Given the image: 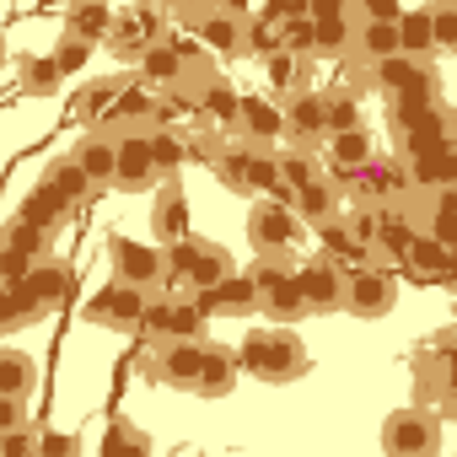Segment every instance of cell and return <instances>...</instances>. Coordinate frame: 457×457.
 <instances>
[{
  "instance_id": "obj_1",
  "label": "cell",
  "mask_w": 457,
  "mask_h": 457,
  "mask_svg": "<svg viewBox=\"0 0 457 457\" xmlns=\"http://www.w3.org/2000/svg\"><path fill=\"white\" fill-rule=\"evenodd\" d=\"M237 361H243L248 377H259V382H270V387H280V382H302L307 366H312V355H307V345L291 334V323L248 328L243 345H237Z\"/></svg>"
},
{
  "instance_id": "obj_2",
  "label": "cell",
  "mask_w": 457,
  "mask_h": 457,
  "mask_svg": "<svg viewBox=\"0 0 457 457\" xmlns=\"http://www.w3.org/2000/svg\"><path fill=\"white\" fill-rule=\"evenodd\" d=\"M210 167H215V178L232 188V194H248V199L286 188L280 183V151L275 145H259V140H243V135L232 145H220Z\"/></svg>"
},
{
  "instance_id": "obj_3",
  "label": "cell",
  "mask_w": 457,
  "mask_h": 457,
  "mask_svg": "<svg viewBox=\"0 0 457 457\" xmlns=\"http://www.w3.org/2000/svg\"><path fill=\"white\" fill-rule=\"evenodd\" d=\"M65 302H71V270L49 259V264H33L17 286H6L0 323H6V328H22V323H33V318H44V312L65 307Z\"/></svg>"
},
{
  "instance_id": "obj_4",
  "label": "cell",
  "mask_w": 457,
  "mask_h": 457,
  "mask_svg": "<svg viewBox=\"0 0 457 457\" xmlns=\"http://www.w3.org/2000/svg\"><path fill=\"white\" fill-rule=\"evenodd\" d=\"M302 226H307V220L296 215L291 188L259 194L253 210H248V243H253V253H286V259H291V248L302 243Z\"/></svg>"
},
{
  "instance_id": "obj_5",
  "label": "cell",
  "mask_w": 457,
  "mask_h": 457,
  "mask_svg": "<svg viewBox=\"0 0 457 457\" xmlns=\"http://www.w3.org/2000/svg\"><path fill=\"white\" fill-rule=\"evenodd\" d=\"M436 446H441V420H436V409L414 403V409H393V414L382 420V452H387V457H425V452H436Z\"/></svg>"
},
{
  "instance_id": "obj_6",
  "label": "cell",
  "mask_w": 457,
  "mask_h": 457,
  "mask_svg": "<svg viewBox=\"0 0 457 457\" xmlns=\"http://www.w3.org/2000/svg\"><path fill=\"white\" fill-rule=\"evenodd\" d=\"M145 307H151V291L145 286H129L113 275V286H103L92 302H87V323L92 328H113V334H129L145 323Z\"/></svg>"
},
{
  "instance_id": "obj_7",
  "label": "cell",
  "mask_w": 457,
  "mask_h": 457,
  "mask_svg": "<svg viewBox=\"0 0 457 457\" xmlns=\"http://www.w3.org/2000/svg\"><path fill=\"white\" fill-rule=\"evenodd\" d=\"M204 339H162L151 355H145V377L162 382V387H178V393H194L199 387V371H204Z\"/></svg>"
},
{
  "instance_id": "obj_8",
  "label": "cell",
  "mask_w": 457,
  "mask_h": 457,
  "mask_svg": "<svg viewBox=\"0 0 457 457\" xmlns=\"http://www.w3.org/2000/svg\"><path fill=\"white\" fill-rule=\"evenodd\" d=\"M398 307V280H393V270L387 264H361V270H350V280H345V312L350 318H387Z\"/></svg>"
},
{
  "instance_id": "obj_9",
  "label": "cell",
  "mask_w": 457,
  "mask_h": 457,
  "mask_svg": "<svg viewBox=\"0 0 457 457\" xmlns=\"http://www.w3.org/2000/svg\"><path fill=\"white\" fill-rule=\"evenodd\" d=\"M156 38H167V33H162V6H151V0H135V6H124V12L113 17L108 49H113V60H140Z\"/></svg>"
},
{
  "instance_id": "obj_10",
  "label": "cell",
  "mask_w": 457,
  "mask_h": 457,
  "mask_svg": "<svg viewBox=\"0 0 457 457\" xmlns=\"http://www.w3.org/2000/svg\"><path fill=\"white\" fill-rule=\"evenodd\" d=\"M199 65H194V54L183 49V44H172V38H156L140 60H135V81H145L151 92H172V87H188V76H194Z\"/></svg>"
},
{
  "instance_id": "obj_11",
  "label": "cell",
  "mask_w": 457,
  "mask_h": 457,
  "mask_svg": "<svg viewBox=\"0 0 457 457\" xmlns=\"http://www.w3.org/2000/svg\"><path fill=\"white\" fill-rule=\"evenodd\" d=\"M113 275L129 280V286H145V291H162L167 280V248L162 243H135V237H113Z\"/></svg>"
},
{
  "instance_id": "obj_12",
  "label": "cell",
  "mask_w": 457,
  "mask_h": 457,
  "mask_svg": "<svg viewBox=\"0 0 457 457\" xmlns=\"http://www.w3.org/2000/svg\"><path fill=\"white\" fill-rule=\"evenodd\" d=\"M156 183H162V167H156V151H151V129H124L119 135V178H113V188L145 194Z\"/></svg>"
},
{
  "instance_id": "obj_13",
  "label": "cell",
  "mask_w": 457,
  "mask_h": 457,
  "mask_svg": "<svg viewBox=\"0 0 457 457\" xmlns=\"http://www.w3.org/2000/svg\"><path fill=\"white\" fill-rule=\"evenodd\" d=\"M286 140L291 145H312V151L328 140V97L323 92L302 87V92L286 97Z\"/></svg>"
},
{
  "instance_id": "obj_14",
  "label": "cell",
  "mask_w": 457,
  "mask_h": 457,
  "mask_svg": "<svg viewBox=\"0 0 457 457\" xmlns=\"http://www.w3.org/2000/svg\"><path fill=\"white\" fill-rule=\"evenodd\" d=\"M194 33H199L204 54H215V60H237V54H248V17L226 12V6L194 17Z\"/></svg>"
},
{
  "instance_id": "obj_15",
  "label": "cell",
  "mask_w": 457,
  "mask_h": 457,
  "mask_svg": "<svg viewBox=\"0 0 457 457\" xmlns=\"http://www.w3.org/2000/svg\"><path fill=\"white\" fill-rule=\"evenodd\" d=\"M328 145V178L345 188L350 178H361L371 162H377V140H371V129L361 124V129H339V135H328L323 140Z\"/></svg>"
},
{
  "instance_id": "obj_16",
  "label": "cell",
  "mask_w": 457,
  "mask_h": 457,
  "mask_svg": "<svg viewBox=\"0 0 457 457\" xmlns=\"http://www.w3.org/2000/svg\"><path fill=\"white\" fill-rule=\"evenodd\" d=\"M194 302L210 312V318H253L259 312V286H253V275H226L220 286H204V291H194Z\"/></svg>"
},
{
  "instance_id": "obj_17",
  "label": "cell",
  "mask_w": 457,
  "mask_h": 457,
  "mask_svg": "<svg viewBox=\"0 0 457 457\" xmlns=\"http://www.w3.org/2000/svg\"><path fill=\"white\" fill-rule=\"evenodd\" d=\"M296 280H302V296H307L312 312H339V307H345V280H350V275H345V264H334L328 253L312 259V264H302Z\"/></svg>"
},
{
  "instance_id": "obj_18",
  "label": "cell",
  "mask_w": 457,
  "mask_h": 457,
  "mask_svg": "<svg viewBox=\"0 0 457 457\" xmlns=\"http://www.w3.org/2000/svg\"><path fill=\"white\" fill-rule=\"evenodd\" d=\"M151 237H156L162 248L188 237V194H183L178 172L162 178V188H156V204H151Z\"/></svg>"
},
{
  "instance_id": "obj_19",
  "label": "cell",
  "mask_w": 457,
  "mask_h": 457,
  "mask_svg": "<svg viewBox=\"0 0 457 457\" xmlns=\"http://www.w3.org/2000/svg\"><path fill=\"white\" fill-rule=\"evenodd\" d=\"M291 204H296V215H302L307 226H328V220H339V215L350 210V194L323 172V178H312L307 188H296V194H291Z\"/></svg>"
},
{
  "instance_id": "obj_20",
  "label": "cell",
  "mask_w": 457,
  "mask_h": 457,
  "mask_svg": "<svg viewBox=\"0 0 457 457\" xmlns=\"http://www.w3.org/2000/svg\"><path fill=\"white\" fill-rule=\"evenodd\" d=\"M237 135L243 140H259V145H280L286 140V103H275V97H243Z\"/></svg>"
},
{
  "instance_id": "obj_21",
  "label": "cell",
  "mask_w": 457,
  "mask_h": 457,
  "mask_svg": "<svg viewBox=\"0 0 457 457\" xmlns=\"http://www.w3.org/2000/svg\"><path fill=\"white\" fill-rule=\"evenodd\" d=\"M71 156L87 167V178H92L97 188H108V183L119 178V135H108V129H87Z\"/></svg>"
},
{
  "instance_id": "obj_22",
  "label": "cell",
  "mask_w": 457,
  "mask_h": 457,
  "mask_svg": "<svg viewBox=\"0 0 457 457\" xmlns=\"http://www.w3.org/2000/svg\"><path fill=\"white\" fill-rule=\"evenodd\" d=\"M420 237V220L409 215V199L403 204H382V220H377V259H409Z\"/></svg>"
},
{
  "instance_id": "obj_23",
  "label": "cell",
  "mask_w": 457,
  "mask_h": 457,
  "mask_svg": "<svg viewBox=\"0 0 457 457\" xmlns=\"http://www.w3.org/2000/svg\"><path fill=\"white\" fill-rule=\"evenodd\" d=\"M355 54H361L366 65H382V60L403 54L398 17H361V22H355Z\"/></svg>"
},
{
  "instance_id": "obj_24",
  "label": "cell",
  "mask_w": 457,
  "mask_h": 457,
  "mask_svg": "<svg viewBox=\"0 0 457 457\" xmlns=\"http://www.w3.org/2000/svg\"><path fill=\"white\" fill-rule=\"evenodd\" d=\"M409 167H414V188H452L457 183V156L446 151V145H425V140H414V151H409Z\"/></svg>"
},
{
  "instance_id": "obj_25",
  "label": "cell",
  "mask_w": 457,
  "mask_h": 457,
  "mask_svg": "<svg viewBox=\"0 0 457 457\" xmlns=\"http://www.w3.org/2000/svg\"><path fill=\"white\" fill-rule=\"evenodd\" d=\"M259 312L270 318V323H302L312 307H307V296H302V280L296 275H286V280H275L270 291H259Z\"/></svg>"
},
{
  "instance_id": "obj_26",
  "label": "cell",
  "mask_w": 457,
  "mask_h": 457,
  "mask_svg": "<svg viewBox=\"0 0 457 457\" xmlns=\"http://www.w3.org/2000/svg\"><path fill=\"white\" fill-rule=\"evenodd\" d=\"M237 371H243V361L232 355V350H220V345H210L204 350V371H199V398H226L237 387Z\"/></svg>"
},
{
  "instance_id": "obj_27",
  "label": "cell",
  "mask_w": 457,
  "mask_h": 457,
  "mask_svg": "<svg viewBox=\"0 0 457 457\" xmlns=\"http://www.w3.org/2000/svg\"><path fill=\"white\" fill-rule=\"evenodd\" d=\"M33 387H38V361L28 350L6 345L0 350V393L6 398H33Z\"/></svg>"
},
{
  "instance_id": "obj_28",
  "label": "cell",
  "mask_w": 457,
  "mask_h": 457,
  "mask_svg": "<svg viewBox=\"0 0 457 457\" xmlns=\"http://www.w3.org/2000/svg\"><path fill=\"white\" fill-rule=\"evenodd\" d=\"M264 71H270V87H275L280 97H291V92L312 87V60H307V54L280 49V54H270V60H264Z\"/></svg>"
},
{
  "instance_id": "obj_29",
  "label": "cell",
  "mask_w": 457,
  "mask_h": 457,
  "mask_svg": "<svg viewBox=\"0 0 457 457\" xmlns=\"http://www.w3.org/2000/svg\"><path fill=\"white\" fill-rule=\"evenodd\" d=\"M65 210H71V199H65V194H60V188L44 178V183L28 194V204H22V220H33L38 232H54V226L65 220Z\"/></svg>"
},
{
  "instance_id": "obj_30",
  "label": "cell",
  "mask_w": 457,
  "mask_h": 457,
  "mask_svg": "<svg viewBox=\"0 0 457 457\" xmlns=\"http://www.w3.org/2000/svg\"><path fill=\"white\" fill-rule=\"evenodd\" d=\"M398 38H403V54H409V60H430V54H436V28H430V12H425V6L398 12Z\"/></svg>"
},
{
  "instance_id": "obj_31",
  "label": "cell",
  "mask_w": 457,
  "mask_h": 457,
  "mask_svg": "<svg viewBox=\"0 0 457 457\" xmlns=\"http://www.w3.org/2000/svg\"><path fill=\"white\" fill-rule=\"evenodd\" d=\"M17 71H22V87H28L33 97H54V92H60V81H65V71H60V60H54V54H22V60H17Z\"/></svg>"
},
{
  "instance_id": "obj_32",
  "label": "cell",
  "mask_w": 457,
  "mask_h": 457,
  "mask_svg": "<svg viewBox=\"0 0 457 457\" xmlns=\"http://www.w3.org/2000/svg\"><path fill=\"white\" fill-rule=\"evenodd\" d=\"M232 275V253L215 248V243H199L194 248V270H188V291H204V286H220Z\"/></svg>"
},
{
  "instance_id": "obj_33",
  "label": "cell",
  "mask_w": 457,
  "mask_h": 457,
  "mask_svg": "<svg viewBox=\"0 0 457 457\" xmlns=\"http://www.w3.org/2000/svg\"><path fill=\"white\" fill-rule=\"evenodd\" d=\"M409 264H414L420 275L446 280V270H452V243H446V237H436V232H420V237H414V248H409Z\"/></svg>"
},
{
  "instance_id": "obj_34",
  "label": "cell",
  "mask_w": 457,
  "mask_h": 457,
  "mask_svg": "<svg viewBox=\"0 0 457 457\" xmlns=\"http://www.w3.org/2000/svg\"><path fill=\"white\" fill-rule=\"evenodd\" d=\"M312 178H323V162L312 156V145H291V151H280V183L296 194V188H307Z\"/></svg>"
},
{
  "instance_id": "obj_35",
  "label": "cell",
  "mask_w": 457,
  "mask_h": 457,
  "mask_svg": "<svg viewBox=\"0 0 457 457\" xmlns=\"http://www.w3.org/2000/svg\"><path fill=\"white\" fill-rule=\"evenodd\" d=\"M119 76H97V81H87V92L76 97V113L81 119H92V124H103L108 119V108H113V97H119Z\"/></svg>"
},
{
  "instance_id": "obj_36",
  "label": "cell",
  "mask_w": 457,
  "mask_h": 457,
  "mask_svg": "<svg viewBox=\"0 0 457 457\" xmlns=\"http://www.w3.org/2000/svg\"><path fill=\"white\" fill-rule=\"evenodd\" d=\"M345 49H355V33L345 28V12H323L318 17V54H345Z\"/></svg>"
},
{
  "instance_id": "obj_37",
  "label": "cell",
  "mask_w": 457,
  "mask_h": 457,
  "mask_svg": "<svg viewBox=\"0 0 457 457\" xmlns=\"http://www.w3.org/2000/svg\"><path fill=\"white\" fill-rule=\"evenodd\" d=\"M151 151H156V167H162V178H172L183 162H188V140L183 135H172V129H151Z\"/></svg>"
},
{
  "instance_id": "obj_38",
  "label": "cell",
  "mask_w": 457,
  "mask_h": 457,
  "mask_svg": "<svg viewBox=\"0 0 457 457\" xmlns=\"http://www.w3.org/2000/svg\"><path fill=\"white\" fill-rule=\"evenodd\" d=\"M49 183H54V188H60V194H65V199H71V204H81V199H87V194H92V188H97V183H92V178H87V167H81V162H76V156H65V162H60V167H54V172H49Z\"/></svg>"
},
{
  "instance_id": "obj_39",
  "label": "cell",
  "mask_w": 457,
  "mask_h": 457,
  "mask_svg": "<svg viewBox=\"0 0 457 457\" xmlns=\"http://www.w3.org/2000/svg\"><path fill=\"white\" fill-rule=\"evenodd\" d=\"M339 129H361V92H334L328 97V135Z\"/></svg>"
},
{
  "instance_id": "obj_40",
  "label": "cell",
  "mask_w": 457,
  "mask_h": 457,
  "mask_svg": "<svg viewBox=\"0 0 457 457\" xmlns=\"http://www.w3.org/2000/svg\"><path fill=\"white\" fill-rule=\"evenodd\" d=\"M430 28H436V54H457V6L452 0L430 6Z\"/></svg>"
},
{
  "instance_id": "obj_41",
  "label": "cell",
  "mask_w": 457,
  "mask_h": 457,
  "mask_svg": "<svg viewBox=\"0 0 457 457\" xmlns=\"http://www.w3.org/2000/svg\"><path fill=\"white\" fill-rule=\"evenodd\" d=\"M0 457H44V436H33L28 425L0 430Z\"/></svg>"
},
{
  "instance_id": "obj_42",
  "label": "cell",
  "mask_w": 457,
  "mask_h": 457,
  "mask_svg": "<svg viewBox=\"0 0 457 457\" xmlns=\"http://www.w3.org/2000/svg\"><path fill=\"white\" fill-rule=\"evenodd\" d=\"M92 49H97L92 38H76V33H65V38H60V49H54V60H60V71H65V76H76V71H87Z\"/></svg>"
},
{
  "instance_id": "obj_43",
  "label": "cell",
  "mask_w": 457,
  "mask_h": 457,
  "mask_svg": "<svg viewBox=\"0 0 457 457\" xmlns=\"http://www.w3.org/2000/svg\"><path fill=\"white\" fill-rule=\"evenodd\" d=\"M371 71H377V81H382V87H393V92H403V87H414V81H420L409 54H393V60H382V65H371Z\"/></svg>"
},
{
  "instance_id": "obj_44",
  "label": "cell",
  "mask_w": 457,
  "mask_h": 457,
  "mask_svg": "<svg viewBox=\"0 0 457 457\" xmlns=\"http://www.w3.org/2000/svg\"><path fill=\"white\" fill-rule=\"evenodd\" d=\"M119 452H151V441H145L135 425H124V420H119V425L103 436V457H119Z\"/></svg>"
},
{
  "instance_id": "obj_45",
  "label": "cell",
  "mask_w": 457,
  "mask_h": 457,
  "mask_svg": "<svg viewBox=\"0 0 457 457\" xmlns=\"http://www.w3.org/2000/svg\"><path fill=\"white\" fill-rule=\"evenodd\" d=\"M264 17L280 22V28H291V22H302V17H312V12H307V0H270Z\"/></svg>"
},
{
  "instance_id": "obj_46",
  "label": "cell",
  "mask_w": 457,
  "mask_h": 457,
  "mask_svg": "<svg viewBox=\"0 0 457 457\" xmlns=\"http://www.w3.org/2000/svg\"><path fill=\"white\" fill-rule=\"evenodd\" d=\"M12 425H28V398H6V393H0V430H12Z\"/></svg>"
},
{
  "instance_id": "obj_47",
  "label": "cell",
  "mask_w": 457,
  "mask_h": 457,
  "mask_svg": "<svg viewBox=\"0 0 457 457\" xmlns=\"http://www.w3.org/2000/svg\"><path fill=\"white\" fill-rule=\"evenodd\" d=\"M441 409L457 414V350L446 355V382H441Z\"/></svg>"
},
{
  "instance_id": "obj_48",
  "label": "cell",
  "mask_w": 457,
  "mask_h": 457,
  "mask_svg": "<svg viewBox=\"0 0 457 457\" xmlns=\"http://www.w3.org/2000/svg\"><path fill=\"white\" fill-rule=\"evenodd\" d=\"M167 6H172L178 17H188V22H194V17H204V12H215V6H220V0H167Z\"/></svg>"
},
{
  "instance_id": "obj_49",
  "label": "cell",
  "mask_w": 457,
  "mask_h": 457,
  "mask_svg": "<svg viewBox=\"0 0 457 457\" xmlns=\"http://www.w3.org/2000/svg\"><path fill=\"white\" fill-rule=\"evenodd\" d=\"M44 457H76V436H44Z\"/></svg>"
},
{
  "instance_id": "obj_50",
  "label": "cell",
  "mask_w": 457,
  "mask_h": 457,
  "mask_svg": "<svg viewBox=\"0 0 457 457\" xmlns=\"http://www.w3.org/2000/svg\"><path fill=\"white\" fill-rule=\"evenodd\" d=\"M220 6H226V12H237V17H248V6H253V0H220Z\"/></svg>"
},
{
  "instance_id": "obj_51",
  "label": "cell",
  "mask_w": 457,
  "mask_h": 457,
  "mask_svg": "<svg viewBox=\"0 0 457 457\" xmlns=\"http://www.w3.org/2000/svg\"><path fill=\"white\" fill-rule=\"evenodd\" d=\"M446 286L457 291V248H452V270H446Z\"/></svg>"
},
{
  "instance_id": "obj_52",
  "label": "cell",
  "mask_w": 457,
  "mask_h": 457,
  "mask_svg": "<svg viewBox=\"0 0 457 457\" xmlns=\"http://www.w3.org/2000/svg\"><path fill=\"white\" fill-rule=\"evenodd\" d=\"M452 6H457V0H452Z\"/></svg>"
}]
</instances>
